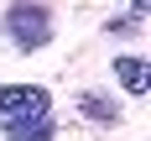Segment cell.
Wrapping results in <instances>:
<instances>
[{"instance_id":"4","label":"cell","mask_w":151,"mask_h":141,"mask_svg":"<svg viewBox=\"0 0 151 141\" xmlns=\"http://www.w3.org/2000/svg\"><path fill=\"white\" fill-rule=\"evenodd\" d=\"M5 136H11V141H52V115H42V120H21V125H5Z\"/></svg>"},{"instance_id":"1","label":"cell","mask_w":151,"mask_h":141,"mask_svg":"<svg viewBox=\"0 0 151 141\" xmlns=\"http://www.w3.org/2000/svg\"><path fill=\"white\" fill-rule=\"evenodd\" d=\"M47 110H52V99H47V89H37V84H0V125L42 120Z\"/></svg>"},{"instance_id":"3","label":"cell","mask_w":151,"mask_h":141,"mask_svg":"<svg viewBox=\"0 0 151 141\" xmlns=\"http://www.w3.org/2000/svg\"><path fill=\"white\" fill-rule=\"evenodd\" d=\"M115 78H120L125 94H146V89H151V68H146L141 58H115Z\"/></svg>"},{"instance_id":"6","label":"cell","mask_w":151,"mask_h":141,"mask_svg":"<svg viewBox=\"0 0 151 141\" xmlns=\"http://www.w3.org/2000/svg\"><path fill=\"white\" fill-rule=\"evenodd\" d=\"M146 11H151V0H130V16H136V21H141Z\"/></svg>"},{"instance_id":"5","label":"cell","mask_w":151,"mask_h":141,"mask_svg":"<svg viewBox=\"0 0 151 141\" xmlns=\"http://www.w3.org/2000/svg\"><path fill=\"white\" fill-rule=\"evenodd\" d=\"M78 105L89 110V120H115V115H120V110H115V99H99V94H83Z\"/></svg>"},{"instance_id":"2","label":"cell","mask_w":151,"mask_h":141,"mask_svg":"<svg viewBox=\"0 0 151 141\" xmlns=\"http://www.w3.org/2000/svg\"><path fill=\"white\" fill-rule=\"evenodd\" d=\"M5 31H11L16 47H42L47 37H52V16H47V5H37V0H16L11 11H5Z\"/></svg>"}]
</instances>
